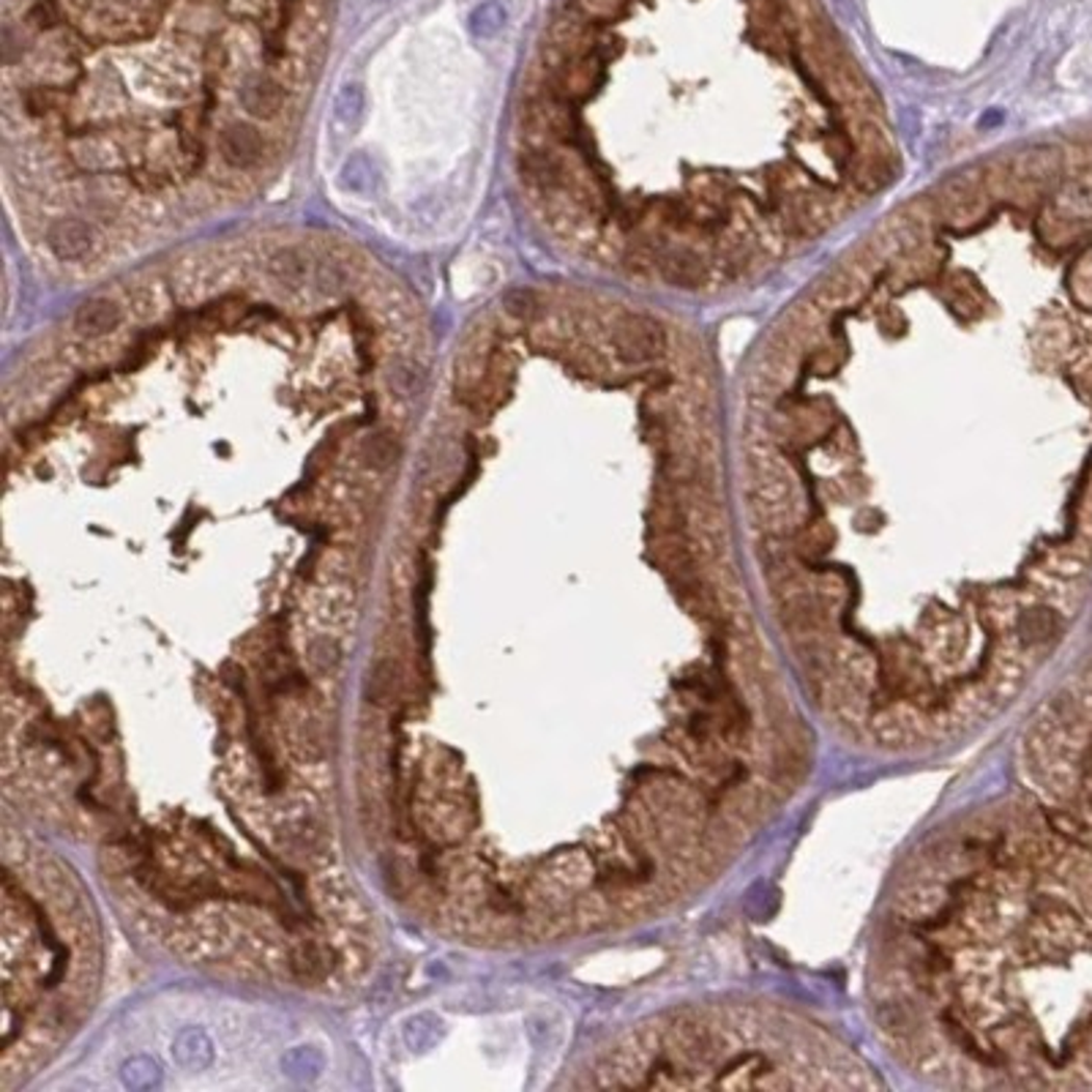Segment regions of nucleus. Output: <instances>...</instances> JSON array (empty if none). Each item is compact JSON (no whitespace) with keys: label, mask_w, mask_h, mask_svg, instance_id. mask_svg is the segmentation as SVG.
I'll use <instances>...</instances> for the list:
<instances>
[{"label":"nucleus","mask_w":1092,"mask_h":1092,"mask_svg":"<svg viewBox=\"0 0 1092 1092\" xmlns=\"http://www.w3.org/2000/svg\"><path fill=\"white\" fill-rule=\"evenodd\" d=\"M502 20H505L502 8L497 6V3H487V6H480L478 11H475L473 25H475V30H480V33H492V30L500 28Z\"/></svg>","instance_id":"nucleus-1"}]
</instances>
